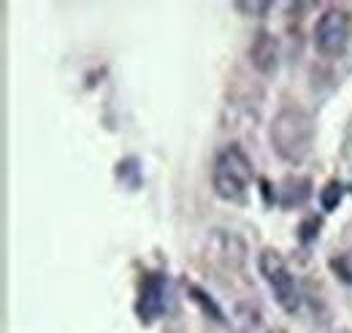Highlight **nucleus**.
Returning <instances> with one entry per match:
<instances>
[{"mask_svg": "<svg viewBox=\"0 0 352 333\" xmlns=\"http://www.w3.org/2000/svg\"><path fill=\"white\" fill-rule=\"evenodd\" d=\"M114 173H117V182L128 190V193H135V190H141V184H144V171H141V160L138 158H122L117 168H114Z\"/></svg>", "mask_w": 352, "mask_h": 333, "instance_id": "nucleus-9", "label": "nucleus"}, {"mask_svg": "<svg viewBox=\"0 0 352 333\" xmlns=\"http://www.w3.org/2000/svg\"><path fill=\"white\" fill-rule=\"evenodd\" d=\"M311 198V179L309 176H287L276 190V204L282 208L304 206Z\"/></svg>", "mask_w": 352, "mask_h": 333, "instance_id": "nucleus-7", "label": "nucleus"}, {"mask_svg": "<svg viewBox=\"0 0 352 333\" xmlns=\"http://www.w3.org/2000/svg\"><path fill=\"white\" fill-rule=\"evenodd\" d=\"M250 60H252L255 71H261L263 76L276 74V68H279V43L268 30L255 33V39L250 43Z\"/></svg>", "mask_w": 352, "mask_h": 333, "instance_id": "nucleus-6", "label": "nucleus"}, {"mask_svg": "<svg viewBox=\"0 0 352 333\" xmlns=\"http://www.w3.org/2000/svg\"><path fill=\"white\" fill-rule=\"evenodd\" d=\"M352 39V14L342 6H331L317 17L314 25V52L320 57L336 60L347 52Z\"/></svg>", "mask_w": 352, "mask_h": 333, "instance_id": "nucleus-4", "label": "nucleus"}, {"mask_svg": "<svg viewBox=\"0 0 352 333\" xmlns=\"http://www.w3.org/2000/svg\"><path fill=\"white\" fill-rule=\"evenodd\" d=\"M320 228H322V219L317 217V214H309L301 219V225H298V241L309 247L311 241H317V236H320Z\"/></svg>", "mask_w": 352, "mask_h": 333, "instance_id": "nucleus-12", "label": "nucleus"}, {"mask_svg": "<svg viewBox=\"0 0 352 333\" xmlns=\"http://www.w3.org/2000/svg\"><path fill=\"white\" fill-rule=\"evenodd\" d=\"M350 193H352V187H350Z\"/></svg>", "mask_w": 352, "mask_h": 333, "instance_id": "nucleus-15", "label": "nucleus"}, {"mask_svg": "<svg viewBox=\"0 0 352 333\" xmlns=\"http://www.w3.org/2000/svg\"><path fill=\"white\" fill-rule=\"evenodd\" d=\"M258 271L265 279L268 290L274 292V301L279 303V309L285 314H296L301 309V288H298L290 266L285 263V257L274 247H265L258 255Z\"/></svg>", "mask_w": 352, "mask_h": 333, "instance_id": "nucleus-3", "label": "nucleus"}, {"mask_svg": "<svg viewBox=\"0 0 352 333\" xmlns=\"http://www.w3.org/2000/svg\"><path fill=\"white\" fill-rule=\"evenodd\" d=\"M168 301H171L168 274L160 271V268H146L138 279V292H135V303H133V312H135L138 323L141 325L157 323L168 312Z\"/></svg>", "mask_w": 352, "mask_h": 333, "instance_id": "nucleus-5", "label": "nucleus"}, {"mask_svg": "<svg viewBox=\"0 0 352 333\" xmlns=\"http://www.w3.org/2000/svg\"><path fill=\"white\" fill-rule=\"evenodd\" d=\"M328 268L333 271V277L342 282V285H347L352 288V247L344 252H336V255H331V260H328Z\"/></svg>", "mask_w": 352, "mask_h": 333, "instance_id": "nucleus-10", "label": "nucleus"}, {"mask_svg": "<svg viewBox=\"0 0 352 333\" xmlns=\"http://www.w3.org/2000/svg\"><path fill=\"white\" fill-rule=\"evenodd\" d=\"M344 193H347L344 182L331 179V182L320 190V206H322V211H333V208H339V204L344 201Z\"/></svg>", "mask_w": 352, "mask_h": 333, "instance_id": "nucleus-11", "label": "nucleus"}, {"mask_svg": "<svg viewBox=\"0 0 352 333\" xmlns=\"http://www.w3.org/2000/svg\"><path fill=\"white\" fill-rule=\"evenodd\" d=\"M233 8L241 11V14H250V17H255V19H263L265 14L271 11V3H236Z\"/></svg>", "mask_w": 352, "mask_h": 333, "instance_id": "nucleus-13", "label": "nucleus"}, {"mask_svg": "<svg viewBox=\"0 0 352 333\" xmlns=\"http://www.w3.org/2000/svg\"><path fill=\"white\" fill-rule=\"evenodd\" d=\"M314 136H317L314 117L298 103H285L274 114L271 127H268V138H271L274 155L279 160L290 163V166H301L311 155Z\"/></svg>", "mask_w": 352, "mask_h": 333, "instance_id": "nucleus-1", "label": "nucleus"}, {"mask_svg": "<svg viewBox=\"0 0 352 333\" xmlns=\"http://www.w3.org/2000/svg\"><path fill=\"white\" fill-rule=\"evenodd\" d=\"M255 171H252V160L250 155L239 147V144H228L222 147L214 158L212 166V187L214 195L228 201V204H247L250 198V187H252Z\"/></svg>", "mask_w": 352, "mask_h": 333, "instance_id": "nucleus-2", "label": "nucleus"}, {"mask_svg": "<svg viewBox=\"0 0 352 333\" xmlns=\"http://www.w3.org/2000/svg\"><path fill=\"white\" fill-rule=\"evenodd\" d=\"M184 290H187V298L204 312V317H209V320H214L217 325H225V312L220 309V303L209 295V292L204 290L201 285H195V282H184Z\"/></svg>", "mask_w": 352, "mask_h": 333, "instance_id": "nucleus-8", "label": "nucleus"}, {"mask_svg": "<svg viewBox=\"0 0 352 333\" xmlns=\"http://www.w3.org/2000/svg\"><path fill=\"white\" fill-rule=\"evenodd\" d=\"M239 333H241V331H239Z\"/></svg>", "mask_w": 352, "mask_h": 333, "instance_id": "nucleus-16", "label": "nucleus"}, {"mask_svg": "<svg viewBox=\"0 0 352 333\" xmlns=\"http://www.w3.org/2000/svg\"><path fill=\"white\" fill-rule=\"evenodd\" d=\"M268 333H287V331H285V328H271Z\"/></svg>", "mask_w": 352, "mask_h": 333, "instance_id": "nucleus-14", "label": "nucleus"}]
</instances>
